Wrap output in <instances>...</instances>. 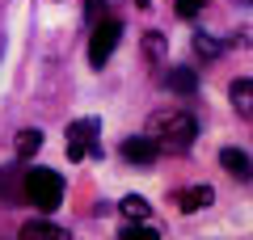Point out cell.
<instances>
[{"label":"cell","mask_w":253,"mask_h":240,"mask_svg":"<svg viewBox=\"0 0 253 240\" xmlns=\"http://www.w3.org/2000/svg\"><path fill=\"white\" fill-rule=\"evenodd\" d=\"M148 135L161 143V152L165 148L186 152L190 143H194V135H199V122H194L190 110H156V114L148 118Z\"/></svg>","instance_id":"6da1fadb"},{"label":"cell","mask_w":253,"mask_h":240,"mask_svg":"<svg viewBox=\"0 0 253 240\" xmlns=\"http://www.w3.org/2000/svg\"><path fill=\"white\" fill-rule=\"evenodd\" d=\"M59 198H63V177L55 169H42V164L26 169V202H34L38 211H55Z\"/></svg>","instance_id":"7a4b0ae2"},{"label":"cell","mask_w":253,"mask_h":240,"mask_svg":"<svg viewBox=\"0 0 253 240\" xmlns=\"http://www.w3.org/2000/svg\"><path fill=\"white\" fill-rule=\"evenodd\" d=\"M63 148H68V160H84V156H97L101 152V122L97 118H76V122H68V131H63Z\"/></svg>","instance_id":"3957f363"},{"label":"cell","mask_w":253,"mask_h":240,"mask_svg":"<svg viewBox=\"0 0 253 240\" xmlns=\"http://www.w3.org/2000/svg\"><path fill=\"white\" fill-rule=\"evenodd\" d=\"M118 38H123V21H118V17L93 21V38H89V63H93V68H101V63L114 55Z\"/></svg>","instance_id":"277c9868"},{"label":"cell","mask_w":253,"mask_h":240,"mask_svg":"<svg viewBox=\"0 0 253 240\" xmlns=\"http://www.w3.org/2000/svg\"><path fill=\"white\" fill-rule=\"evenodd\" d=\"M123 160H131V164H156L161 160V143L152 135H131V139H123Z\"/></svg>","instance_id":"5b68a950"},{"label":"cell","mask_w":253,"mask_h":240,"mask_svg":"<svg viewBox=\"0 0 253 240\" xmlns=\"http://www.w3.org/2000/svg\"><path fill=\"white\" fill-rule=\"evenodd\" d=\"M0 202H26V169L17 164L0 169Z\"/></svg>","instance_id":"8992f818"},{"label":"cell","mask_w":253,"mask_h":240,"mask_svg":"<svg viewBox=\"0 0 253 240\" xmlns=\"http://www.w3.org/2000/svg\"><path fill=\"white\" fill-rule=\"evenodd\" d=\"M173 202H177L186 215H194V211H207V206L215 202V190H211V186H186V190H177Z\"/></svg>","instance_id":"52a82bcc"},{"label":"cell","mask_w":253,"mask_h":240,"mask_svg":"<svg viewBox=\"0 0 253 240\" xmlns=\"http://www.w3.org/2000/svg\"><path fill=\"white\" fill-rule=\"evenodd\" d=\"M228 101H232V110L241 118H249V122H253V80L249 76H241V80L228 84Z\"/></svg>","instance_id":"ba28073f"},{"label":"cell","mask_w":253,"mask_h":240,"mask_svg":"<svg viewBox=\"0 0 253 240\" xmlns=\"http://www.w3.org/2000/svg\"><path fill=\"white\" fill-rule=\"evenodd\" d=\"M219 164H224L236 181H249V177H253V160L245 156L241 148H224V152H219Z\"/></svg>","instance_id":"9c48e42d"},{"label":"cell","mask_w":253,"mask_h":240,"mask_svg":"<svg viewBox=\"0 0 253 240\" xmlns=\"http://www.w3.org/2000/svg\"><path fill=\"white\" fill-rule=\"evenodd\" d=\"M165 89L177 93V97H190V93L199 89V76H194L190 68H169L165 72Z\"/></svg>","instance_id":"30bf717a"},{"label":"cell","mask_w":253,"mask_h":240,"mask_svg":"<svg viewBox=\"0 0 253 240\" xmlns=\"http://www.w3.org/2000/svg\"><path fill=\"white\" fill-rule=\"evenodd\" d=\"M13 148H17V156H21V160L38 156V152H42V131H38V126H26V131H17Z\"/></svg>","instance_id":"8fae6325"},{"label":"cell","mask_w":253,"mask_h":240,"mask_svg":"<svg viewBox=\"0 0 253 240\" xmlns=\"http://www.w3.org/2000/svg\"><path fill=\"white\" fill-rule=\"evenodd\" d=\"M38 236L63 240V236H68V232H63L59 223H46V219H34V223H26V228H21V240H38Z\"/></svg>","instance_id":"7c38bea8"},{"label":"cell","mask_w":253,"mask_h":240,"mask_svg":"<svg viewBox=\"0 0 253 240\" xmlns=\"http://www.w3.org/2000/svg\"><path fill=\"white\" fill-rule=\"evenodd\" d=\"M118 211H123L126 219H148V211H152V206H148V198H139V194H126L123 202H118Z\"/></svg>","instance_id":"4fadbf2b"},{"label":"cell","mask_w":253,"mask_h":240,"mask_svg":"<svg viewBox=\"0 0 253 240\" xmlns=\"http://www.w3.org/2000/svg\"><path fill=\"white\" fill-rule=\"evenodd\" d=\"M144 55L152 63L165 59V34H161V30H148V34H144Z\"/></svg>","instance_id":"5bb4252c"},{"label":"cell","mask_w":253,"mask_h":240,"mask_svg":"<svg viewBox=\"0 0 253 240\" xmlns=\"http://www.w3.org/2000/svg\"><path fill=\"white\" fill-rule=\"evenodd\" d=\"M123 240H156V228H148L144 219H126V228H123Z\"/></svg>","instance_id":"9a60e30c"},{"label":"cell","mask_w":253,"mask_h":240,"mask_svg":"<svg viewBox=\"0 0 253 240\" xmlns=\"http://www.w3.org/2000/svg\"><path fill=\"white\" fill-rule=\"evenodd\" d=\"M194 55H203V59H219V42L211 34H194Z\"/></svg>","instance_id":"2e32d148"},{"label":"cell","mask_w":253,"mask_h":240,"mask_svg":"<svg viewBox=\"0 0 253 240\" xmlns=\"http://www.w3.org/2000/svg\"><path fill=\"white\" fill-rule=\"evenodd\" d=\"M173 4H177V17H199L207 9V0H173Z\"/></svg>","instance_id":"e0dca14e"},{"label":"cell","mask_w":253,"mask_h":240,"mask_svg":"<svg viewBox=\"0 0 253 240\" xmlns=\"http://www.w3.org/2000/svg\"><path fill=\"white\" fill-rule=\"evenodd\" d=\"M101 13H106V0H84V17L89 21H101Z\"/></svg>","instance_id":"ac0fdd59"},{"label":"cell","mask_w":253,"mask_h":240,"mask_svg":"<svg viewBox=\"0 0 253 240\" xmlns=\"http://www.w3.org/2000/svg\"><path fill=\"white\" fill-rule=\"evenodd\" d=\"M135 4H148V0H135Z\"/></svg>","instance_id":"d6986e66"}]
</instances>
